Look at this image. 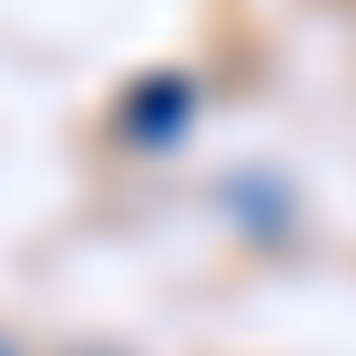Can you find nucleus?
I'll return each instance as SVG.
<instances>
[{"label":"nucleus","mask_w":356,"mask_h":356,"mask_svg":"<svg viewBox=\"0 0 356 356\" xmlns=\"http://www.w3.org/2000/svg\"><path fill=\"white\" fill-rule=\"evenodd\" d=\"M0 356H19V347H10V338H0Z\"/></svg>","instance_id":"obj_2"},{"label":"nucleus","mask_w":356,"mask_h":356,"mask_svg":"<svg viewBox=\"0 0 356 356\" xmlns=\"http://www.w3.org/2000/svg\"><path fill=\"white\" fill-rule=\"evenodd\" d=\"M188 113H197V85H188V75H141V85L122 94V141L160 150V141L188 131Z\"/></svg>","instance_id":"obj_1"}]
</instances>
